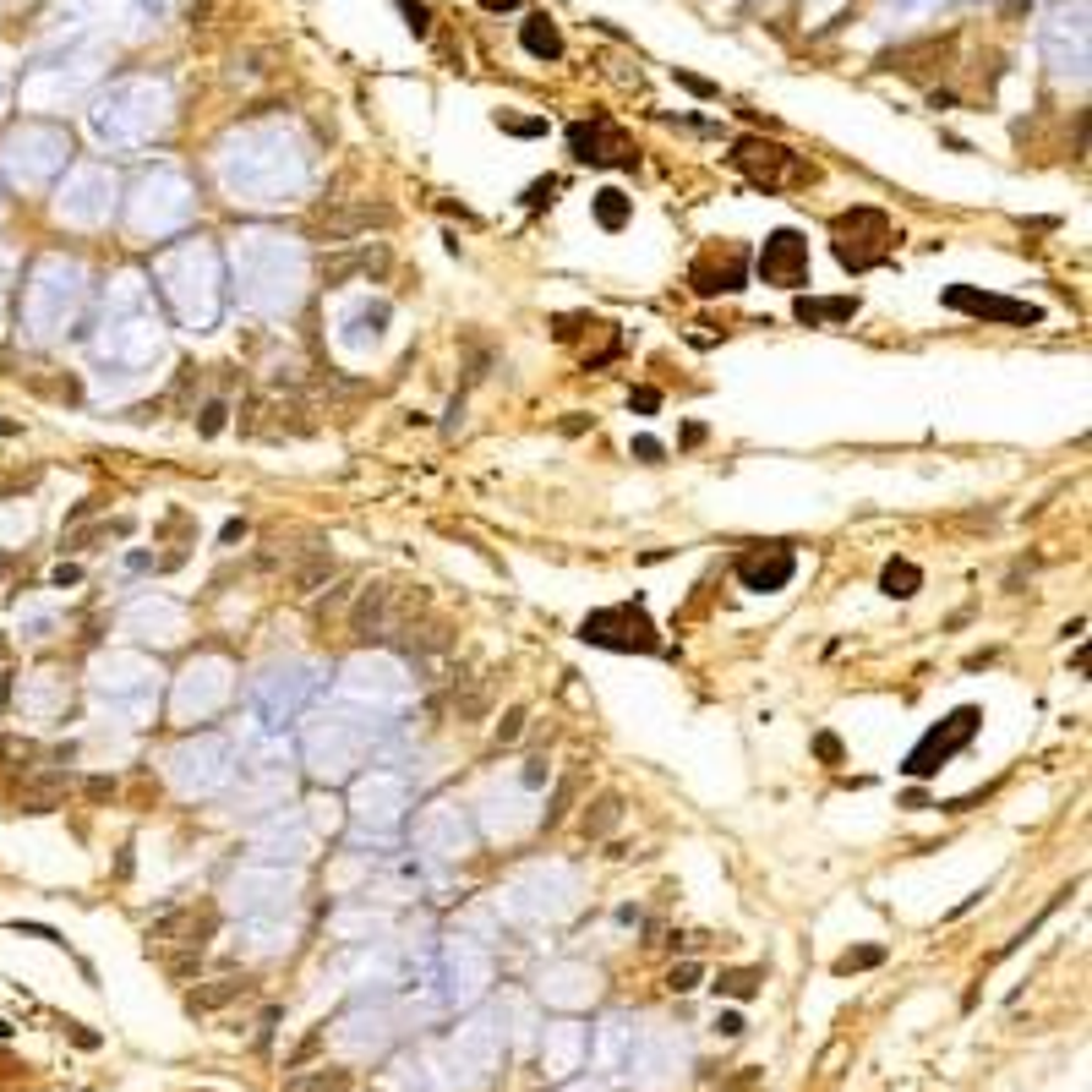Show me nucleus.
I'll list each match as a JSON object with an SVG mask.
<instances>
[{
  "instance_id": "obj_15",
  "label": "nucleus",
  "mask_w": 1092,
  "mask_h": 1092,
  "mask_svg": "<svg viewBox=\"0 0 1092 1092\" xmlns=\"http://www.w3.org/2000/svg\"><path fill=\"white\" fill-rule=\"evenodd\" d=\"M880 956H885L880 945H863V951H846L841 962H836V973H863V967H874V962H880Z\"/></svg>"
},
{
  "instance_id": "obj_5",
  "label": "nucleus",
  "mask_w": 1092,
  "mask_h": 1092,
  "mask_svg": "<svg viewBox=\"0 0 1092 1092\" xmlns=\"http://www.w3.org/2000/svg\"><path fill=\"white\" fill-rule=\"evenodd\" d=\"M760 279L764 284H781V290H798L809 284V241L798 230H775L760 252Z\"/></svg>"
},
{
  "instance_id": "obj_12",
  "label": "nucleus",
  "mask_w": 1092,
  "mask_h": 1092,
  "mask_svg": "<svg viewBox=\"0 0 1092 1092\" xmlns=\"http://www.w3.org/2000/svg\"><path fill=\"white\" fill-rule=\"evenodd\" d=\"M628 213H634V202L622 197L618 186L596 191V219H601V230H622V224H628Z\"/></svg>"
},
{
  "instance_id": "obj_8",
  "label": "nucleus",
  "mask_w": 1092,
  "mask_h": 1092,
  "mask_svg": "<svg viewBox=\"0 0 1092 1092\" xmlns=\"http://www.w3.org/2000/svg\"><path fill=\"white\" fill-rule=\"evenodd\" d=\"M945 306H956V312H973V318L1016 323V328L1038 323V312H1033V306H1022V301H999V295H978L973 284H956V290H945Z\"/></svg>"
},
{
  "instance_id": "obj_18",
  "label": "nucleus",
  "mask_w": 1092,
  "mask_h": 1092,
  "mask_svg": "<svg viewBox=\"0 0 1092 1092\" xmlns=\"http://www.w3.org/2000/svg\"><path fill=\"white\" fill-rule=\"evenodd\" d=\"M693 978H699V967H678V973H672V988H693Z\"/></svg>"
},
{
  "instance_id": "obj_13",
  "label": "nucleus",
  "mask_w": 1092,
  "mask_h": 1092,
  "mask_svg": "<svg viewBox=\"0 0 1092 1092\" xmlns=\"http://www.w3.org/2000/svg\"><path fill=\"white\" fill-rule=\"evenodd\" d=\"M880 585H885V596H912V590L923 585V574H917V568L907 563V557H896V563H885Z\"/></svg>"
},
{
  "instance_id": "obj_17",
  "label": "nucleus",
  "mask_w": 1092,
  "mask_h": 1092,
  "mask_svg": "<svg viewBox=\"0 0 1092 1092\" xmlns=\"http://www.w3.org/2000/svg\"><path fill=\"white\" fill-rule=\"evenodd\" d=\"M656 404H661V394H656V388H639V394H634V410H645V415H650Z\"/></svg>"
},
{
  "instance_id": "obj_4",
  "label": "nucleus",
  "mask_w": 1092,
  "mask_h": 1092,
  "mask_svg": "<svg viewBox=\"0 0 1092 1092\" xmlns=\"http://www.w3.org/2000/svg\"><path fill=\"white\" fill-rule=\"evenodd\" d=\"M978 727H983V710H973V705L956 710V716H945L940 727H928L923 738H917V749L907 754L902 770H907V775H934L945 760H956V754H962L967 743L978 738Z\"/></svg>"
},
{
  "instance_id": "obj_7",
  "label": "nucleus",
  "mask_w": 1092,
  "mask_h": 1092,
  "mask_svg": "<svg viewBox=\"0 0 1092 1092\" xmlns=\"http://www.w3.org/2000/svg\"><path fill=\"white\" fill-rule=\"evenodd\" d=\"M743 273H749V262H743L738 247H710L689 268V284L699 295H732V290H743Z\"/></svg>"
},
{
  "instance_id": "obj_10",
  "label": "nucleus",
  "mask_w": 1092,
  "mask_h": 1092,
  "mask_svg": "<svg viewBox=\"0 0 1092 1092\" xmlns=\"http://www.w3.org/2000/svg\"><path fill=\"white\" fill-rule=\"evenodd\" d=\"M519 44H525L536 60H557L563 55V28H557L546 12H530L525 23H519Z\"/></svg>"
},
{
  "instance_id": "obj_21",
  "label": "nucleus",
  "mask_w": 1092,
  "mask_h": 1092,
  "mask_svg": "<svg viewBox=\"0 0 1092 1092\" xmlns=\"http://www.w3.org/2000/svg\"><path fill=\"white\" fill-rule=\"evenodd\" d=\"M6 1033H12V1027H6V1022H0V1038H6Z\"/></svg>"
},
{
  "instance_id": "obj_9",
  "label": "nucleus",
  "mask_w": 1092,
  "mask_h": 1092,
  "mask_svg": "<svg viewBox=\"0 0 1092 1092\" xmlns=\"http://www.w3.org/2000/svg\"><path fill=\"white\" fill-rule=\"evenodd\" d=\"M792 568H798V563H792L787 546H754V552L738 557V579L749 590H781L792 579Z\"/></svg>"
},
{
  "instance_id": "obj_20",
  "label": "nucleus",
  "mask_w": 1092,
  "mask_h": 1092,
  "mask_svg": "<svg viewBox=\"0 0 1092 1092\" xmlns=\"http://www.w3.org/2000/svg\"><path fill=\"white\" fill-rule=\"evenodd\" d=\"M716 1027H721V1033H727V1038H738V1033H743V1016H732V1010H727V1016H721Z\"/></svg>"
},
{
  "instance_id": "obj_3",
  "label": "nucleus",
  "mask_w": 1092,
  "mask_h": 1092,
  "mask_svg": "<svg viewBox=\"0 0 1092 1092\" xmlns=\"http://www.w3.org/2000/svg\"><path fill=\"white\" fill-rule=\"evenodd\" d=\"M579 639H585V645H607V650H639V656L661 650L656 622H650L639 607H607V612H590V618L579 622Z\"/></svg>"
},
{
  "instance_id": "obj_2",
  "label": "nucleus",
  "mask_w": 1092,
  "mask_h": 1092,
  "mask_svg": "<svg viewBox=\"0 0 1092 1092\" xmlns=\"http://www.w3.org/2000/svg\"><path fill=\"white\" fill-rule=\"evenodd\" d=\"M732 165H738L754 186H803V181H814L809 159H798L792 148L764 142V137H743L738 148H732Z\"/></svg>"
},
{
  "instance_id": "obj_19",
  "label": "nucleus",
  "mask_w": 1092,
  "mask_h": 1092,
  "mask_svg": "<svg viewBox=\"0 0 1092 1092\" xmlns=\"http://www.w3.org/2000/svg\"><path fill=\"white\" fill-rule=\"evenodd\" d=\"M634 454H639V459H661V443H656V437H639Z\"/></svg>"
},
{
  "instance_id": "obj_1",
  "label": "nucleus",
  "mask_w": 1092,
  "mask_h": 1092,
  "mask_svg": "<svg viewBox=\"0 0 1092 1092\" xmlns=\"http://www.w3.org/2000/svg\"><path fill=\"white\" fill-rule=\"evenodd\" d=\"M831 236H836V262H841V268H852V273H863V268H874V262L891 257L896 224L885 219V213H874V208H852V213H841V219H836Z\"/></svg>"
},
{
  "instance_id": "obj_14",
  "label": "nucleus",
  "mask_w": 1092,
  "mask_h": 1092,
  "mask_svg": "<svg viewBox=\"0 0 1092 1092\" xmlns=\"http://www.w3.org/2000/svg\"><path fill=\"white\" fill-rule=\"evenodd\" d=\"M716 994L749 999V994H754V973H721V978H716Z\"/></svg>"
},
{
  "instance_id": "obj_16",
  "label": "nucleus",
  "mask_w": 1092,
  "mask_h": 1092,
  "mask_svg": "<svg viewBox=\"0 0 1092 1092\" xmlns=\"http://www.w3.org/2000/svg\"><path fill=\"white\" fill-rule=\"evenodd\" d=\"M497 126L514 131V137H541L546 131V120H525V115H497Z\"/></svg>"
},
{
  "instance_id": "obj_6",
  "label": "nucleus",
  "mask_w": 1092,
  "mask_h": 1092,
  "mask_svg": "<svg viewBox=\"0 0 1092 1092\" xmlns=\"http://www.w3.org/2000/svg\"><path fill=\"white\" fill-rule=\"evenodd\" d=\"M568 148H574L579 165H634V142L622 137L618 126H607V120H579L574 131H568Z\"/></svg>"
},
{
  "instance_id": "obj_11",
  "label": "nucleus",
  "mask_w": 1092,
  "mask_h": 1092,
  "mask_svg": "<svg viewBox=\"0 0 1092 1092\" xmlns=\"http://www.w3.org/2000/svg\"><path fill=\"white\" fill-rule=\"evenodd\" d=\"M857 312L852 295H836V301H798V323H809V328H820V323H846Z\"/></svg>"
}]
</instances>
